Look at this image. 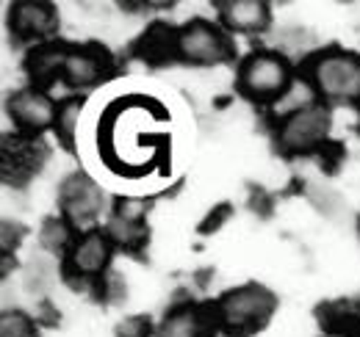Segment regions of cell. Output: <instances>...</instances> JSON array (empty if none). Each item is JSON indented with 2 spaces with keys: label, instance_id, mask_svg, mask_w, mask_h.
Listing matches in <instances>:
<instances>
[{
  "label": "cell",
  "instance_id": "6da1fadb",
  "mask_svg": "<svg viewBox=\"0 0 360 337\" xmlns=\"http://www.w3.org/2000/svg\"><path fill=\"white\" fill-rule=\"evenodd\" d=\"M277 310V298L264 285H241L217 301V321L227 335L247 337L261 332Z\"/></svg>",
  "mask_w": 360,
  "mask_h": 337
},
{
  "label": "cell",
  "instance_id": "7a4b0ae2",
  "mask_svg": "<svg viewBox=\"0 0 360 337\" xmlns=\"http://www.w3.org/2000/svg\"><path fill=\"white\" fill-rule=\"evenodd\" d=\"M291 84V64L274 50L250 53L238 67V91L255 103H277Z\"/></svg>",
  "mask_w": 360,
  "mask_h": 337
},
{
  "label": "cell",
  "instance_id": "3957f363",
  "mask_svg": "<svg viewBox=\"0 0 360 337\" xmlns=\"http://www.w3.org/2000/svg\"><path fill=\"white\" fill-rule=\"evenodd\" d=\"M314 88L335 103L360 100V55L349 50H327L311 67Z\"/></svg>",
  "mask_w": 360,
  "mask_h": 337
},
{
  "label": "cell",
  "instance_id": "277c9868",
  "mask_svg": "<svg viewBox=\"0 0 360 337\" xmlns=\"http://www.w3.org/2000/svg\"><path fill=\"white\" fill-rule=\"evenodd\" d=\"M236 55L225 31L208 20H191L178 31V58L197 67H217Z\"/></svg>",
  "mask_w": 360,
  "mask_h": 337
},
{
  "label": "cell",
  "instance_id": "5b68a950",
  "mask_svg": "<svg viewBox=\"0 0 360 337\" xmlns=\"http://www.w3.org/2000/svg\"><path fill=\"white\" fill-rule=\"evenodd\" d=\"M330 122H333L330 111L319 103L305 111H297L283 119V125L277 130V147L285 155H308L319 144H324L330 133Z\"/></svg>",
  "mask_w": 360,
  "mask_h": 337
},
{
  "label": "cell",
  "instance_id": "8992f818",
  "mask_svg": "<svg viewBox=\"0 0 360 337\" xmlns=\"http://www.w3.org/2000/svg\"><path fill=\"white\" fill-rule=\"evenodd\" d=\"M47 158V147L28 133H17L3 138V180L11 185H22L28 183Z\"/></svg>",
  "mask_w": 360,
  "mask_h": 337
},
{
  "label": "cell",
  "instance_id": "52a82bcc",
  "mask_svg": "<svg viewBox=\"0 0 360 337\" xmlns=\"http://www.w3.org/2000/svg\"><path fill=\"white\" fill-rule=\"evenodd\" d=\"M58 28V8L47 0H17L8 8V31L20 42L50 39Z\"/></svg>",
  "mask_w": 360,
  "mask_h": 337
},
{
  "label": "cell",
  "instance_id": "ba28073f",
  "mask_svg": "<svg viewBox=\"0 0 360 337\" xmlns=\"http://www.w3.org/2000/svg\"><path fill=\"white\" fill-rule=\"evenodd\" d=\"M58 202L72 227H86L103 211V191L86 174H70L58 188Z\"/></svg>",
  "mask_w": 360,
  "mask_h": 337
},
{
  "label": "cell",
  "instance_id": "9c48e42d",
  "mask_svg": "<svg viewBox=\"0 0 360 337\" xmlns=\"http://www.w3.org/2000/svg\"><path fill=\"white\" fill-rule=\"evenodd\" d=\"M6 111H8L11 122L17 125L20 133L37 136V133H42V130L56 125L58 105L47 97L42 88H22V91H14L8 97Z\"/></svg>",
  "mask_w": 360,
  "mask_h": 337
},
{
  "label": "cell",
  "instance_id": "30bf717a",
  "mask_svg": "<svg viewBox=\"0 0 360 337\" xmlns=\"http://www.w3.org/2000/svg\"><path fill=\"white\" fill-rule=\"evenodd\" d=\"M111 55L105 47L100 44H84L78 50L70 47L67 64H64V75L61 81L72 88H91L100 81H105L111 75Z\"/></svg>",
  "mask_w": 360,
  "mask_h": 337
},
{
  "label": "cell",
  "instance_id": "8fae6325",
  "mask_svg": "<svg viewBox=\"0 0 360 337\" xmlns=\"http://www.w3.org/2000/svg\"><path fill=\"white\" fill-rule=\"evenodd\" d=\"M217 11L225 28L238 34H261L271 20L269 3L264 0H225L217 3Z\"/></svg>",
  "mask_w": 360,
  "mask_h": 337
},
{
  "label": "cell",
  "instance_id": "7c38bea8",
  "mask_svg": "<svg viewBox=\"0 0 360 337\" xmlns=\"http://www.w3.org/2000/svg\"><path fill=\"white\" fill-rule=\"evenodd\" d=\"M214 315L197 304H180L169 310L158 326V337H211Z\"/></svg>",
  "mask_w": 360,
  "mask_h": 337
},
{
  "label": "cell",
  "instance_id": "4fadbf2b",
  "mask_svg": "<svg viewBox=\"0 0 360 337\" xmlns=\"http://www.w3.org/2000/svg\"><path fill=\"white\" fill-rule=\"evenodd\" d=\"M111 260V238L105 232H86L70 252V271L78 277H100Z\"/></svg>",
  "mask_w": 360,
  "mask_h": 337
},
{
  "label": "cell",
  "instance_id": "5bb4252c",
  "mask_svg": "<svg viewBox=\"0 0 360 337\" xmlns=\"http://www.w3.org/2000/svg\"><path fill=\"white\" fill-rule=\"evenodd\" d=\"M70 47L58 42H42L31 50V55L25 58V72L31 78L34 88H45L53 81H58L64 75V64H67Z\"/></svg>",
  "mask_w": 360,
  "mask_h": 337
},
{
  "label": "cell",
  "instance_id": "9a60e30c",
  "mask_svg": "<svg viewBox=\"0 0 360 337\" xmlns=\"http://www.w3.org/2000/svg\"><path fill=\"white\" fill-rule=\"evenodd\" d=\"M139 55L144 61H150L153 67H161V64L178 58V31L164 22L150 25L144 31V37L139 39Z\"/></svg>",
  "mask_w": 360,
  "mask_h": 337
},
{
  "label": "cell",
  "instance_id": "2e32d148",
  "mask_svg": "<svg viewBox=\"0 0 360 337\" xmlns=\"http://www.w3.org/2000/svg\"><path fill=\"white\" fill-rule=\"evenodd\" d=\"M105 235L111 238V244H117L122 249H139L144 244V238H147V227H144V221H131V218L114 216L108 221Z\"/></svg>",
  "mask_w": 360,
  "mask_h": 337
},
{
  "label": "cell",
  "instance_id": "e0dca14e",
  "mask_svg": "<svg viewBox=\"0 0 360 337\" xmlns=\"http://www.w3.org/2000/svg\"><path fill=\"white\" fill-rule=\"evenodd\" d=\"M319 318L324 321V326L330 329V332H349V335H355L360 329V312L349 304V301H338V304H327L321 312H319Z\"/></svg>",
  "mask_w": 360,
  "mask_h": 337
},
{
  "label": "cell",
  "instance_id": "ac0fdd59",
  "mask_svg": "<svg viewBox=\"0 0 360 337\" xmlns=\"http://www.w3.org/2000/svg\"><path fill=\"white\" fill-rule=\"evenodd\" d=\"M81 108H84V100L81 97H70L56 111V125L53 127H56L58 138L67 147H72V141H75V127H78V119H81Z\"/></svg>",
  "mask_w": 360,
  "mask_h": 337
},
{
  "label": "cell",
  "instance_id": "d6986e66",
  "mask_svg": "<svg viewBox=\"0 0 360 337\" xmlns=\"http://www.w3.org/2000/svg\"><path fill=\"white\" fill-rule=\"evenodd\" d=\"M22 282H25V291H31V293H37V296L47 293V291L53 288V282H56V268H53V263H50L47 257H31Z\"/></svg>",
  "mask_w": 360,
  "mask_h": 337
},
{
  "label": "cell",
  "instance_id": "ffe728a7",
  "mask_svg": "<svg viewBox=\"0 0 360 337\" xmlns=\"http://www.w3.org/2000/svg\"><path fill=\"white\" fill-rule=\"evenodd\" d=\"M311 105H316V88H311L308 84H291V88L274 103V111L291 117V114L305 111Z\"/></svg>",
  "mask_w": 360,
  "mask_h": 337
},
{
  "label": "cell",
  "instance_id": "44dd1931",
  "mask_svg": "<svg viewBox=\"0 0 360 337\" xmlns=\"http://www.w3.org/2000/svg\"><path fill=\"white\" fill-rule=\"evenodd\" d=\"M72 224L70 221H64V218H47L45 227H42V246H45L47 252H64L67 246H70V241H72Z\"/></svg>",
  "mask_w": 360,
  "mask_h": 337
},
{
  "label": "cell",
  "instance_id": "7402d4cb",
  "mask_svg": "<svg viewBox=\"0 0 360 337\" xmlns=\"http://www.w3.org/2000/svg\"><path fill=\"white\" fill-rule=\"evenodd\" d=\"M0 337H39V329L31 315L11 310V312H3L0 318Z\"/></svg>",
  "mask_w": 360,
  "mask_h": 337
},
{
  "label": "cell",
  "instance_id": "603a6c76",
  "mask_svg": "<svg viewBox=\"0 0 360 337\" xmlns=\"http://www.w3.org/2000/svg\"><path fill=\"white\" fill-rule=\"evenodd\" d=\"M308 194H311V199H314L316 208H319V211H324L327 216H333L335 208H341L338 194H335V191H330L327 185H311V188H308Z\"/></svg>",
  "mask_w": 360,
  "mask_h": 337
},
{
  "label": "cell",
  "instance_id": "cb8c5ba5",
  "mask_svg": "<svg viewBox=\"0 0 360 337\" xmlns=\"http://www.w3.org/2000/svg\"><path fill=\"white\" fill-rule=\"evenodd\" d=\"M150 318L144 315H134L117 326V337H150Z\"/></svg>",
  "mask_w": 360,
  "mask_h": 337
},
{
  "label": "cell",
  "instance_id": "d4e9b609",
  "mask_svg": "<svg viewBox=\"0 0 360 337\" xmlns=\"http://www.w3.org/2000/svg\"><path fill=\"white\" fill-rule=\"evenodd\" d=\"M283 39H291V42H283V50L285 53H305L311 44H314V37L308 34V31H288V34H283Z\"/></svg>",
  "mask_w": 360,
  "mask_h": 337
}]
</instances>
